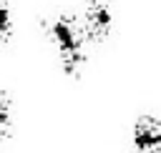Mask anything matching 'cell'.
I'll return each mask as SVG.
<instances>
[{"instance_id":"1","label":"cell","mask_w":161,"mask_h":153,"mask_svg":"<svg viewBox=\"0 0 161 153\" xmlns=\"http://www.w3.org/2000/svg\"><path fill=\"white\" fill-rule=\"evenodd\" d=\"M48 40L53 43L58 58H60V68L68 78H78L86 60H88V38H86V30L80 25V18L78 13H60L55 15L48 28Z\"/></svg>"},{"instance_id":"2","label":"cell","mask_w":161,"mask_h":153,"mask_svg":"<svg viewBox=\"0 0 161 153\" xmlns=\"http://www.w3.org/2000/svg\"><path fill=\"white\" fill-rule=\"evenodd\" d=\"M78 18H80L88 43L91 45L103 43L113 28V5L111 0H86L83 8L78 10Z\"/></svg>"},{"instance_id":"3","label":"cell","mask_w":161,"mask_h":153,"mask_svg":"<svg viewBox=\"0 0 161 153\" xmlns=\"http://www.w3.org/2000/svg\"><path fill=\"white\" fill-rule=\"evenodd\" d=\"M133 150L136 153H161V118L158 115H141L131 130Z\"/></svg>"},{"instance_id":"4","label":"cell","mask_w":161,"mask_h":153,"mask_svg":"<svg viewBox=\"0 0 161 153\" xmlns=\"http://www.w3.org/2000/svg\"><path fill=\"white\" fill-rule=\"evenodd\" d=\"M13 130V100L5 90H0V140H5Z\"/></svg>"},{"instance_id":"5","label":"cell","mask_w":161,"mask_h":153,"mask_svg":"<svg viewBox=\"0 0 161 153\" xmlns=\"http://www.w3.org/2000/svg\"><path fill=\"white\" fill-rule=\"evenodd\" d=\"M13 33V20H10V5L8 0H0V40H8Z\"/></svg>"}]
</instances>
